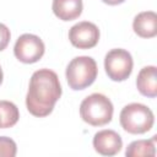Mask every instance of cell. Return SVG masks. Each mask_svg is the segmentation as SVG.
Masks as SVG:
<instances>
[{"mask_svg": "<svg viewBox=\"0 0 157 157\" xmlns=\"http://www.w3.org/2000/svg\"><path fill=\"white\" fill-rule=\"evenodd\" d=\"M60 96L61 86L58 75L53 70L39 69L31 77L26 96V107L32 115L43 118L53 112Z\"/></svg>", "mask_w": 157, "mask_h": 157, "instance_id": "6da1fadb", "label": "cell"}, {"mask_svg": "<svg viewBox=\"0 0 157 157\" xmlns=\"http://www.w3.org/2000/svg\"><path fill=\"white\" fill-rule=\"evenodd\" d=\"M20 118L18 108L10 101H0V129L13 126Z\"/></svg>", "mask_w": 157, "mask_h": 157, "instance_id": "4fadbf2b", "label": "cell"}, {"mask_svg": "<svg viewBox=\"0 0 157 157\" xmlns=\"http://www.w3.org/2000/svg\"><path fill=\"white\" fill-rule=\"evenodd\" d=\"M98 74L97 64L91 56H76L66 67V81L70 88L78 91L91 86Z\"/></svg>", "mask_w": 157, "mask_h": 157, "instance_id": "3957f363", "label": "cell"}, {"mask_svg": "<svg viewBox=\"0 0 157 157\" xmlns=\"http://www.w3.org/2000/svg\"><path fill=\"white\" fill-rule=\"evenodd\" d=\"M134 32L141 38H153L157 34V15L153 11H144L135 16Z\"/></svg>", "mask_w": 157, "mask_h": 157, "instance_id": "9c48e42d", "label": "cell"}, {"mask_svg": "<svg viewBox=\"0 0 157 157\" xmlns=\"http://www.w3.org/2000/svg\"><path fill=\"white\" fill-rule=\"evenodd\" d=\"M10 37H11V33L7 26H5L4 23H0V52L7 47L10 42Z\"/></svg>", "mask_w": 157, "mask_h": 157, "instance_id": "9a60e30c", "label": "cell"}, {"mask_svg": "<svg viewBox=\"0 0 157 157\" xmlns=\"http://www.w3.org/2000/svg\"><path fill=\"white\" fill-rule=\"evenodd\" d=\"M54 15L63 21L76 20L82 13V0H53Z\"/></svg>", "mask_w": 157, "mask_h": 157, "instance_id": "8fae6325", "label": "cell"}, {"mask_svg": "<svg viewBox=\"0 0 157 157\" xmlns=\"http://www.w3.org/2000/svg\"><path fill=\"white\" fill-rule=\"evenodd\" d=\"M17 152L16 142L6 136H0V156L4 157H15Z\"/></svg>", "mask_w": 157, "mask_h": 157, "instance_id": "5bb4252c", "label": "cell"}, {"mask_svg": "<svg viewBox=\"0 0 157 157\" xmlns=\"http://www.w3.org/2000/svg\"><path fill=\"white\" fill-rule=\"evenodd\" d=\"M93 147L102 156H114L123 147L120 135L114 130H101L93 136Z\"/></svg>", "mask_w": 157, "mask_h": 157, "instance_id": "ba28073f", "label": "cell"}, {"mask_svg": "<svg viewBox=\"0 0 157 157\" xmlns=\"http://www.w3.org/2000/svg\"><path fill=\"white\" fill-rule=\"evenodd\" d=\"M120 125L129 134H145L153 126L152 110L141 103H130L120 112Z\"/></svg>", "mask_w": 157, "mask_h": 157, "instance_id": "277c9868", "label": "cell"}, {"mask_svg": "<svg viewBox=\"0 0 157 157\" xmlns=\"http://www.w3.org/2000/svg\"><path fill=\"white\" fill-rule=\"evenodd\" d=\"M136 87L139 92L150 98L157 96V70L156 66H145L140 70L136 78Z\"/></svg>", "mask_w": 157, "mask_h": 157, "instance_id": "30bf717a", "label": "cell"}, {"mask_svg": "<svg viewBox=\"0 0 157 157\" xmlns=\"http://www.w3.org/2000/svg\"><path fill=\"white\" fill-rule=\"evenodd\" d=\"M113 112L114 108L110 99L102 93H92L80 104V115L82 120L92 126H103L110 123Z\"/></svg>", "mask_w": 157, "mask_h": 157, "instance_id": "7a4b0ae2", "label": "cell"}, {"mask_svg": "<svg viewBox=\"0 0 157 157\" xmlns=\"http://www.w3.org/2000/svg\"><path fill=\"white\" fill-rule=\"evenodd\" d=\"M69 40L78 49H91L99 40V29L92 22L81 21L70 28Z\"/></svg>", "mask_w": 157, "mask_h": 157, "instance_id": "52a82bcc", "label": "cell"}, {"mask_svg": "<svg viewBox=\"0 0 157 157\" xmlns=\"http://www.w3.org/2000/svg\"><path fill=\"white\" fill-rule=\"evenodd\" d=\"M134 61L131 54L125 49H112L105 54L104 69L108 77L113 81H125L132 71Z\"/></svg>", "mask_w": 157, "mask_h": 157, "instance_id": "5b68a950", "label": "cell"}, {"mask_svg": "<svg viewBox=\"0 0 157 157\" xmlns=\"http://www.w3.org/2000/svg\"><path fill=\"white\" fill-rule=\"evenodd\" d=\"M45 47L43 40L31 33H25L20 36L13 47L15 56L25 64H33L37 63L44 54Z\"/></svg>", "mask_w": 157, "mask_h": 157, "instance_id": "8992f818", "label": "cell"}, {"mask_svg": "<svg viewBox=\"0 0 157 157\" xmlns=\"http://www.w3.org/2000/svg\"><path fill=\"white\" fill-rule=\"evenodd\" d=\"M156 140L157 136H152L150 140H136L129 144L125 156L126 157H141V156H147V157H153L156 155Z\"/></svg>", "mask_w": 157, "mask_h": 157, "instance_id": "7c38bea8", "label": "cell"}, {"mask_svg": "<svg viewBox=\"0 0 157 157\" xmlns=\"http://www.w3.org/2000/svg\"><path fill=\"white\" fill-rule=\"evenodd\" d=\"M2 78H4V74H2V69L0 66V85L2 83Z\"/></svg>", "mask_w": 157, "mask_h": 157, "instance_id": "e0dca14e", "label": "cell"}, {"mask_svg": "<svg viewBox=\"0 0 157 157\" xmlns=\"http://www.w3.org/2000/svg\"><path fill=\"white\" fill-rule=\"evenodd\" d=\"M103 2H105V4H108V5H119V4H121V2H124L125 0H102Z\"/></svg>", "mask_w": 157, "mask_h": 157, "instance_id": "2e32d148", "label": "cell"}]
</instances>
